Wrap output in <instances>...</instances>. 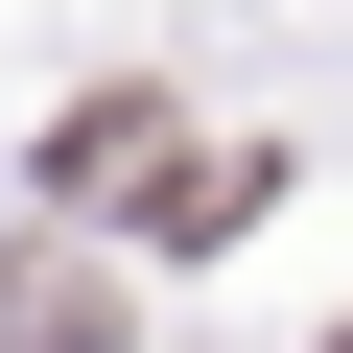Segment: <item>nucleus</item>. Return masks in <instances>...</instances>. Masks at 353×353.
Here are the masks:
<instances>
[{
  "label": "nucleus",
  "mask_w": 353,
  "mask_h": 353,
  "mask_svg": "<svg viewBox=\"0 0 353 353\" xmlns=\"http://www.w3.org/2000/svg\"><path fill=\"white\" fill-rule=\"evenodd\" d=\"M0 353H118V283L71 236H24V259H0Z\"/></svg>",
  "instance_id": "obj_1"
}]
</instances>
